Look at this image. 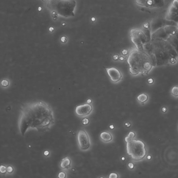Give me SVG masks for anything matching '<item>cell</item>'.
<instances>
[{"label": "cell", "instance_id": "cell-1", "mask_svg": "<svg viewBox=\"0 0 178 178\" xmlns=\"http://www.w3.org/2000/svg\"><path fill=\"white\" fill-rule=\"evenodd\" d=\"M20 111L18 128L22 136L25 135L30 129H35L39 132H47L55 124L53 109L45 102L39 101L23 104Z\"/></svg>", "mask_w": 178, "mask_h": 178}, {"label": "cell", "instance_id": "cell-2", "mask_svg": "<svg viewBox=\"0 0 178 178\" xmlns=\"http://www.w3.org/2000/svg\"><path fill=\"white\" fill-rule=\"evenodd\" d=\"M129 71L132 75L139 73L147 74L152 67V63L148 55L137 48H132L127 59Z\"/></svg>", "mask_w": 178, "mask_h": 178}, {"label": "cell", "instance_id": "cell-3", "mask_svg": "<svg viewBox=\"0 0 178 178\" xmlns=\"http://www.w3.org/2000/svg\"><path fill=\"white\" fill-rule=\"evenodd\" d=\"M76 4L75 0H47L46 6L49 10L68 18L75 15L74 11Z\"/></svg>", "mask_w": 178, "mask_h": 178}, {"label": "cell", "instance_id": "cell-4", "mask_svg": "<svg viewBox=\"0 0 178 178\" xmlns=\"http://www.w3.org/2000/svg\"><path fill=\"white\" fill-rule=\"evenodd\" d=\"M127 143V154L132 159L139 161L143 159L146 154L145 144L140 140L133 139Z\"/></svg>", "mask_w": 178, "mask_h": 178}, {"label": "cell", "instance_id": "cell-5", "mask_svg": "<svg viewBox=\"0 0 178 178\" xmlns=\"http://www.w3.org/2000/svg\"><path fill=\"white\" fill-rule=\"evenodd\" d=\"M130 36L131 41L136 48L139 50H143L145 41V37L143 33L138 29H133L130 31Z\"/></svg>", "mask_w": 178, "mask_h": 178}, {"label": "cell", "instance_id": "cell-6", "mask_svg": "<svg viewBox=\"0 0 178 178\" xmlns=\"http://www.w3.org/2000/svg\"><path fill=\"white\" fill-rule=\"evenodd\" d=\"M77 139L80 149L86 150L90 147L91 143L88 135L85 131L81 130L79 131L77 135Z\"/></svg>", "mask_w": 178, "mask_h": 178}, {"label": "cell", "instance_id": "cell-7", "mask_svg": "<svg viewBox=\"0 0 178 178\" xmlns=\"http://www.w3.org/2000/svg\"><path fill=\"white\" fill-rule=\"evenodd\" d=\"M92 110L91 105L88 103L76 106L75 112L78 116H82L89 115Z\"/></svg>", "mask_w": 178, "mask_h": 178}, {"label": "cell", "instance_id": "cell-8", "mask_svg": "<svg viewBox=\"0 0 178 178\" xmlns=\"http://www.w3.org/2000/svg\"><path fill=\"white\" fill-rule=\"evenodd\" d=\"M105 69L113 82L116 83L120 80L122 75L118 69L114 67H111L105 68Z\"/></svg>", "mask_w": 178, "mask_h": 178}, {"label": "cell", "instance_id": "cell-9", "mask_svg": "<svg viewBox=\"0 0 178 178\" xmlns=\"http://www.w3.org/2000/svg\"><path fill=\"white\" fill-rule=\"evenodd\" d=\"M71 160L69 157H66L62 159L61 162V167L64 169H68L71 167Z\"/></svg>", "mask_w": 178, "mask_h": 178}, {"label": "cell", "instance_id": "cell-10", "mask_svg": "<svg viewBox=\"0 0 178 178\" xmlns=\"http://www.w3.org/2000/svg\"><path fill=\"white\" fill-rule=\"evenodd\" d=\"M100 137L102 140L106 142L110 141L113 138L111 134L110 133L106 132H103L101 133Z\"/></svg>", "mask_w": 178, "mask_h": 178}, {"label": "cell", "instance_id": "cell-11", "mask_svg": "<svg viewBox=\"0 0 178 178\" xmlns=\"http://www.w3.org/2000/svg\"><path fill=\"white\" fill-rule=\"evenodd\" d=\"M148 99V96L145 94H142L138 97V101L142 103L146 102Z\"/></svg>", "mask_w": 178, "mask_h": 178}, {"label": "cell", "instance_id": "cell-12", "mask_svg": "<svg viewBox=\"0 0 178 178\" xmlns=\"http://www.w3.org/2000/svg\"><path fill=\"white\" fill-rule=\"evenodd\" d=\"M135 136V133L132 131H131L128 134L127 136L125 138V141L126 142L131 141L132 139H134V138Z\"/></svg>", "mask_w": 178, "mask_h": 178}, {"label": "cell", "instance_id": "cell-13", "mask_svg": "<svg viewBox=\"0 0 178 178\" xmlns=\"http://www.w3.org/2000/svg\"><path fill=\"white\" fill-rule=\"evenodd\" d=\"M171 93L172 95L175 96H178V87L174 86L172 88L171 90Z\"/></svg>", "mask_w": 178, "mask_h": 178}, {"label": "cell", "instance_id": "cell-14", "mask_svg": "<svg viewBox=\"0 0 178 178\" xmlns=\"http://www.w3.org/2000/svg\"><path fill=\"white\" fill-rule=\"evenodd\" d=\"M7 167L5 166L1 165L0 167V171L1 173L5 174L7 172Z\"/></svg>", "mask_w": 178, "mask_h": 178}, {"label": "cell", "instance_id": "cell-15", "mask_svg": "<svg viewBox=\"0 0 178 178\" xmlns=\"http://www.w3.org/2000/svg\"><path fill=\"white\" fill-rule=\"evenodd\" d=\"M7 172L9 173H11L14 171L13 168L12 166H9L7 167Z\"/></svg>", "mask_w": 178, "mask_h": 178}, {"label": "cell", "instance_id": "cell-16", "mask_svg": "<svg viewBox=\"0 0 178 178\" xmlns=\"http://www.w3.org/2000/svg\"><path fill=\"white\" fill-rule=\"evenodd\" d=\"M66 177V174L64 172H60L58 175V177L60 178H64Z\"/></svg>", "mask_w": 178, "mask_h": 178}, {"label": "cell", "instance_id": "cell-17", "mask_svg": "<svg viewBox=\"0 0 178 178\" xmlns=\"http://www.w3.org/2000/svg\"><path fill=\"white\" fill-rule=\"evenodd\" d=\"M89 123V119L87 118H85L82 120V123L84 125H87Z\"/></svg>", "mask_w": 178, "mask_h": 178}, {"label": "cell", "instance_id": "cell-18", "mask_svg": "<svg viewBox=\"0 0 178 178\" xmlns=\"http://www.w3.org/2000/svg\"><path fill=\"white\" fill-rule=\"evenodd\" d=\"M118 178V175L116 173H112L109 176V178Z\"/></svg>", "mask_w": 178, "mask_h": 178}, {"label": "cell", "instance_id": "cell-19", "mask_svg": "<svg viewBox=\"0 0 178 178\" xmlns=\"http://www.w3.org/2000/svg\"><path fill=\"white\" fill-rule=\"evenodd\" d=\"M128 166L129 168H130V169H132L134 167V165L133 163H128Z\"/></svg>", "mask_w": 178, "mask_h": 178}, {"label": "cell", "instance_id": "cell-20", "mask_svg": "<svg viewBox=\"0 0 178 178\" xmlns=\"http://www.w3.org/2000/svg\"><path fill=\"white\" fill-rule=\"evenodd\" d=\"M119 56L118 55H115L113 56V59L115 60H117L118 59H119Z\"/></svg>", "mask_w": 178, "mask_h": 178}, {"label": "cell", "instance_id": "cell-21", "mask_svg": "<svg viewBox=\"0 0 178 178\" xmlns=\"http://www.w3.org/2000/svg\"><path fill=\"white\" fill-rule=\"evenodd\" d=\"M122 54H123V55H126V54H127V53H128V51L126 50H124L123 51H122Z\"/></svg>", "mask_w": 178, "mask_h": 178}, {"label": "cell", "instance_id": "cell-22", "mask_svg": "<svg viewBox=\"0 0 178 178\" xmlns=\"http://www.w3.org/2000/svg\"><path fill=\"white\" fill-rule=\"evenodd\" d=\"M148 82L150 84H151L153 83V80L152 78L149 79L148 80Z\"/></svg>", "mask_w": 178, "mask_h": 178}, {"label": "cell", "instance_id": "cell-23", "mask_svg": "<svg viewBox=\"0 0 178 178\" xmlns=\"http://www.w3.org/2000/svg\"><path fill=\"white\" fill-rule=\"evenodd\" d=\"M44 155H45L46 156H47L49 155L50 154L49 151H46L45 152H44Z\"/></svg>", "mask_w": 178, "mask_h": 178}, {"label": "cell", "instance_id": "cell-24", "mask_svg": "<svg viewBox=\"0 0 178 178\" xmlns=\"http://www.w3.org/2000/svg\"><path fill=\"white\" fill-rule=\"evenodd\" d=\"M167 110V109L166 108H165V107H164V108L162 109V110L163 112H166V111Z\"/></svg>", "mask_w": 178, "mask_h": 178}, {"label": "cell", "instance_id": "cell-25", "mask_svg": "<svg viewBox=\"0 0 178 178\" xmlns=\"http://www.w3.org/2000/svg\"><path fill=\"white\" fill-rule=\"evenodd\" d=\"M91 102H92V101H91V99H88V100L87 101V103L88 104L91 103Z\"/></svg>", "mask_w": 178, "mask_h": 178}, {"label": "cell", "instance_id": "cell-26", "mask_svg": "<svg viewBox=\"0 0 178 178\" xmlns=\"http://www.w3.org/2000/svg\"><path fill=\"white\" fill-rule=\"evenodd\" d=\"M49 30H50V31L52 32V31H53L54 30V28L52 27H50V28Z\"/></svg>", "mask_w": 178, "mask_h": 178}, {"label": "cell", "instance_id": "cell-27", "mask_svg": "<svg viewBox=\"0 0 178 178\" xmlns=\"http://www.w3.org/2000/svg\"><path fill=\"white\" fill-rule=\"evenodd\" d=\"M124 58L123 57H120V58H119V59H120V60L121 61L123 60H124Z\"/></svg>", "mask_w": 178, "mask_h": 178}, {"label": "cell", "instance_id": "cell-28", "mask_svg": "<svg viewBox=\"0 0 178 178\" xmlns=\"http://www.w3.org/2000/svg\"><path fill=\"white\" fill-rule=\"evenodd\" d=\"M151 156H148L147 157V158L148 159H151Z\"/></svg>", "mask_w": 178, "mask_h": 178}, {"label": "cell", "instance_id": "cell-29", "mask_svg": "<svg viewBox=\"0 0 178 178\" xmlns=\"http://www.w3.org/2000/svg\"><path fill=\"white\" fill-rule=\"evenodd\" d=\"M41 7H39L38 8V11H41Z\"/></svg>", "mask_w": 178, "mask_h": 178}, {"label": "cell", "instance_id": "cell-30", "mask_svg": "<svg viewBox=\"0 0 178 178\" xmlns=\"http://www.w3.org/2000/svg\"><path fill=\"white\" fill-rule=\"evenodd\" d=\"M110 128L111 129H113L114 127V126H113V125H112L110 126Z\"/></svg>", "mask_w": 178, "mask_h": 178}, {"label": "cell", "instance_id": "cell-31", "mask_svg": "<svg viewBox=\"0 0 178 178\" xmlns=\"http://www.w3.org/2000/svg\"><path fill=\"white\" fill-rule=\"evenodd\" d=\"M95 18H92V20L93 21H94L95 20Z\"/></svg>", "mask_w": 178, "mask_h": 178}, {"label": "cell", "instance_id": "cell-32", "mask_svg": "<svg viewBox=\"0 0 178 178\" xmlns=\"http://www.w3.org/2000/svg\"><path fill=\"white\" fill-rule=\"evenodd\" d=\"M122 160H125V158H124V157H123V158H122Z\"/></svg>", "mask_w": 178, "mask_h": 178}]
</instances>
